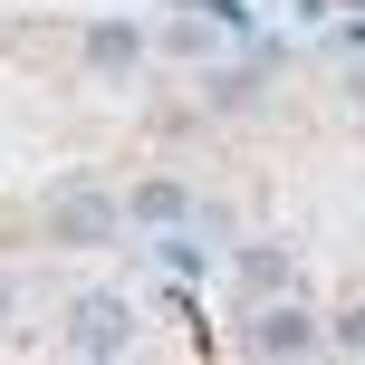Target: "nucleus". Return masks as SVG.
<instances>
[{"instance_id": "4", "label": "nucleus", "mask_w": 365, "mask_h": 365, "mask_svg": "<svg viewBox=\"0 0 365 365\" xmlns=\"http://www.w3.org/2000/svg\"><path fill=\"white\" fill-rule=\"evenodd\" d=\"M182 212H192V192H182L173 173H145V182L125 192V221H145V231H173Z\"/></svg>"}, {"instance_id": "5", "label": "nucleus", "mask_w": 365, "mask_h": 365, "mask_svg": "<svg viewBox=\"0 0 365 365\" xmlns=\"http://www.w3.org/2000/svg\"><path fill=\"white\" fill-rule=\"evenodd\" d=\"M135 58H145V29H135V19H96V29H87V68L125 77Z\"/></svg>"}, {"instance_id": "1", "label": "nucleus", "mask_w": 365, "mask_h": 365, "mask_svg": "<svg viewBox=\"0 0 365 365\" xmlns=\"http://www.w3.org/2000/svg\"><path fill=\"white\" fill-rule=\"evenodd\" d=\"M135 346V308L125 298H77L68 308V356H125Z\"/></svg>"}, {"instance_id": "9", "label": "nucleus", "mask_w": 365, "mask_h": 365, "mask_svg": "<svg viewBox=\"0 0 365 365\" xmlns=\"http://www.w3.org/2000/svg\"><path fill=\"white\" fill-rule=\"evenodd\" d=\"M0 317H10V289H0Z\"/></svg>"}, {"instance_id": "2", "label": "nucleus", "mask_w": 365, "mask_h": 365, "mask_svg": "<svg viewBox=\"0 0 365 365\" xmlns=\"http://www.w3.org/2000/svg\"><path fill=\"white\" fill-rule=\"evenodd\" d=\"M115 221H125V212H115V202H106V192H96V182H68V192H58V202H48V231H58V240H68V250H96V240H106V231H115Z\"/></svg>"}, {"instance_id": "8", "label": "nucleus", "mask_w": 365, "mask_h": 365, "mask_svg": "<svg viewBox=\"0 0 365 365\" xmlns=\"http://www.w3.org/2000/svg\"><path fill=\"white\" fill-rule=\"evenodd\" d=\"M327 336H336V346H346V356H365V308H346V317H336Z\"/></svg>"}, {"instance_id": "6", "label": "nucleus", "mask_w": 365, "mask_h": 365, "mask_svg": "<svg viewBox=\"0 0 365 365\" xmlns=\"http://www.w3.org/2000/svg\"><path fill=\"white\" fill-rule=\"evenodd\" d=\"M154 48H164V58H221V29H212V19H164Z\"/></svg>"}, {"instance_id": "7", "label": "nucleus", "mask_w": 365, "mask_h": 365, "mask_svg": "<svg viewBox=\"0 0 365 365\" xmlns=\"http://www.w3.org/2000/svg\"><path fill=\"white\" fill-rule=\"evenodd\" d=\"M240 289L279 298V289H289V250H279V240H259V250H240Z\"/></svg>"}, {"instance_id": "3", "label": "nucleus", "mask_w": 365, "mask_h": 365, "mask_svg": "<svg viewBox=\"0 0 365 365\" xmlns=\"http://www.w3.org/2000/svg\"><path fill=\"white\" fill-rule=\"evenodd\" d=\"M327 346V327H317L298 298H269V308L250 317V356H317Z\"/></svg>"}]
</instances>
